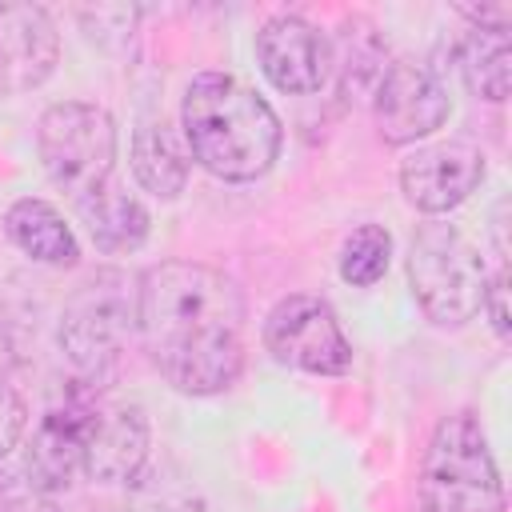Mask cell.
Masks as SVG:
<instances>
[{
  "instance_id": "1",
  "label": "cell",
  "mask_w": 512,
  "mask_h": 512,
  "mask_svg": "<svg viewBox=\"0 0 512 512\" xmlns=\"http://www.w3.org/2000/svg\"><path fill=\"white\" fill-rule=\"evenodd\" d=\"M136 332L184 396H216L244 372V296L200 260H164L136 280Z\"/></svg>"
},
{
  "instance_id": "2",
  "label": "cell",
  "mask_w": 512,
  "mask_h": 512,
  "mask_svg": "<svg viewBox=\"0 0 512 512\" xmlns=\"http://www.w3.org/2000/svg\"><path fill=\"white\" fill-rule=\"evenodd\" d=\"M180 132L192 160L232 184L264 176L280 156V116L228 72H200L180 100Z\"/></svg>"
},
{
  "instance_id": "3",
  "label": "cell",
  "mask_w": 512,
  "mask_h": 512,
  "mask_svg": "<svg viewBox=\"0 0 512 512\" xmlns=\"http://www.w3.org/2000/svg\"><path fill=\"white\" fill-rule=\"evenodd\" d=\"M420 512H504L500 468L488 448V432L476 412H448L416 472Z\"/></svg>"
},
{
  "instance_id": "4",
  "label": "cell",
  "mask_w": 512,
  "mask_h": 512,
  "mask_svg": "<svg viewBox=\"0 0 512 512\" xmlns=\"http://www.w3.org/2000/svg\"><path fill=\"white\" fill-rule=\"evenodd\" d=\"M408 284L420 312L436 328H460L484 304L488 268L480 248L456 224L428 220L408 248Z\"/></svg>"
},
{
  "instance_id": "5",
  "label": "cell",
  "mask_w": 512,
  "mask_h": 512,
  "mask_svg": "<svg viewBox=\"0 0 512 512\" xmlns=\"http://www.w3.org/2000/svg\"><path fill=\"white\" fill-rule=\"evenodd\" d=\"M136 332V284L120 268H104L84 280L60 316V352L88 384H100L128 336Z\"/></svg>"
},
{
  "instance_id": "6",
  "label": "cell",
  "mask_w": 512,
  "mask_h": 512,
  "mask_svg": "<svg viewBox=\"0 0 512 512\" xmlns=\"http://www.w3.org/2000/svg\"><path fill=\"white\" fill-rule=\"evenodd\" d=\"M36 152L56 188L84 200L112 180L116 168V120L84 100H60L40 112Z\"/></svg>"
},
{
  "instance_id": "7",
  "label": "cell",
  "mask_w": 512,
  "mask_h": 512,
  "mask_svg": "<svg viewBox=\"0 0 512 512\" xmlns=\"http://www.w3.org/2000/svg\"><path fill=\"white\" fill-rule=\"evenodd\" d=\"M264 348L272 360L312 376H340L352 368V344L336 320V308L308 292H292L272 304L264 316Z\"/></svg>"
},
{
  "instance_id": "8",
  "label": "cell",
  "mask_w": 512,
  "mask_h": 512,
  "mask_svg": "<svg viewBox=\"0 0 512 512\" xmlns=\"http://www.w3.org/2000/svg\"><path fill=\"white\" fill-rule=\"evenodd\" d=\"M484 152L468 140L420 144L400 160V192L424 216H444L460 208L484 184Z\"/></svg>"
},
{
  "instance_id": "9",
  "label": "cell",
  "mask_w": 512,
  "mask_h": 512,
  "mask_svg": "<svg viewBox=\"0 0 512 512\" xmlns=\"http://www.w3.org/2000/svg\"><path fill=\"white\" fill-rule=\"evenodd\" d=\"M452 104L432 68L416 60H392L372 92V116L384 144H416L448 120Z\"/></svg>"
},
{
  "instance_id": "10",
  "label": "cell",
  "mask_w": 512,
  "mask_h": 512,
  "mask_svg": "<svg viewBox=\"0 0 512 512\" xmlns=\"http://www.w3.org/2000/svg\"><path fill=\"white\" fill-rule=\"evenodd\" d=\"M256 60L272 88L288 96H312L332 80V44L304 16L280 12L256 32Z\"/></svg>"
},
{
  "instance_id": "11",
  "label": "cell",
  "mask_w": 512,
  "mask_h": 512,
  "mask_svg": "<svg viewBox=\"0 0 512 512\" xmlns=\"http://www.w3.org/2000/svg\"><path fill=\"white\" fill-rule=\"evenodd\" d=\"M148 416L136 404L88 400L84 420V476L96 484H128L148 460Z\"/></svg>"
},
{
  "instance_id": "12",
  "label": "cell",
  "mask_w": 512,
  "mask_h": 512,
  "mask_svg": "<svg viewBox=\"0 0 512 512\" xmlns=\"http://www.w3.org/2000/svg\"><path fill=\"white\" fill-rule=\"evenodd\" d=\"M88 400L76 396L40 416L32 428V440L24 448V476L32 492L56 496L68 492L84 476V420H88Z\"/></svg>"
},
{
  "instance_id": "13",
  "label": "cell",
  "mask_w": 512,
  "mask_h": 512,
  "mask_svg": "<svg viewBox=\"0 0 512 512\" xmlns=\"http://www.w3.org/2000/svg\"><path fill=\"white\" fill-rule=\"evenodd\" d=\"M60 60V36L44 8L0 4V96L40 88Z\"/></svg>"
},
{
  "instance_id": "14",
  "label": "cell",
  "mask_w": 512,
  "mask_h": 512,
  "mask_svg": "<svg viewBox=\"0 0 512 512\" xmlns=\"http://www.w3.org/2000/svg\"><path fill=\"white\" fill-rule=\"evenodd\" d=\"M132 176L144 192L160 196V200H176L188 184V168H192V152L184 144V132L172 128L168 120H144L132 132Z\"/></svg>"
},
{
  "instance_id": "15",
  "label": "cell",
  "mask_w": 512,
  "mask_h": 512,
  "mask_svg": "<svg viewBox=\"0 0 512 512\" xmlns=\"http://www.w3.org/2000/svg\"><path fill=\"white\" fill-rule=\"evenodd\" d=\"M80 224L88 228L92 244L100 252H136L148 240V208L116 180L100 184L84 200H76Z\"/></svg>"
},
{
  "instance_id": "16",
  "label": "cell",
  "mask_w": 512,
  "mask_h": 512,
  "mask_svg": "<svg viewBox=\"0 0 512 512\" xmlns=\"http://www.w3.org/2000/svg\"><path fill=\"white\" fill-rule=\"evenodd\" d=\"M4 236L32 256L36 264H52V268H72L80 260V244L72 236V228L64 224V216L40 200V196H20L16 204H8L4 212Z\"/></svg>"
},
{
  "instance_id": "17",
  "label": "cell",
  "mask_w": 512,
  "mask_h": 512,
  "mask_svg": "<svg viewBox=\"0 0 512 512\" xmlns=\"http://www.w3.org/2000/svg\"><path fill=\"white\" fill-rule=\"evenodd\" d=\"M332 44V76L340 96H372L380 76L388 72V44L380 36V28L368 16H348L340 20Z\"/></svg>"
},
{
  "instance_id": "18",
  "label": "cell",
  "mask_w": 512,
  "mask_h": 512,
  "mask_svg": "<svg viewBox=\"0 0 512 512\" xmlns=\"http://www.w3.org/2000/svg\"><path fill=\"white\" fill-rule=\"evenodd\" d=\"M460 76L472 96L500 104L508 96V76H512V36L508 28L496 24H468V32L456 44Z\"/></svg>"
},
{
  "instance_id": "19",
  "label": "cell",
  "mask_w": 512,
  "mask_h": 512,
  "mask_svg": "<svg viewBox=\"0 0 512 512\" xmlns=\"http://www.w3.org/2000/svg\"><path fill=\"white\" fill-rule=\"evenodd\" d=\"M392 260V236L380 224H360L340 248V280L352 288H372Z\"/></svg>"
},
{
  "instance_id": "20",
  "label": "cell",
  "mask_w": 512,
  "mask_h": 512,
  "mask_svg": "<svg viewBox=\"0 0 512 512\" xmlns=\"http://www.w3.org/2000/svg\"><path fill=\"white\" fill-rule=\"evenodd\" d=\"M24 428H28V408L20 392L0 380V456H8L24 440Z\"/></svg>"
},
{
  "instance_id": "21",
  "label": "cell",
  "mask_w": 512,
  "mask_h": 512,
  "mask_svg": "<svg viewBox=\"0 0 512 512\" xmlns=\"http://www.w3.org/2000/svg\"><path fill=\"white\" fill-rule=\"evenodd\" d=\"M480 312H488L492 328L500 340H508V268H500L496 276H488V288H484V304Z\"/></svg>"
},
{
  "instance_id": "22",
  "label": "cell",
  "mask_w": 512,
  "mask_h": 512,
  "mask_svg": "<svg viewBox=\"0 0 512 512\" xmlns=\"http://www.w3.org/2000/svg\"><path fill=\"white\" fill-rule=\"evenodd\" d=\"M0 512H64L52 496H44V492H16V496H4L0 500Z\"/></svg>"
},
{
  "instance_id": "23",
  "label": "cell",
  "mask_w": 512,
  "mask_h": 512,
  "mask_svg": "<svg viewBox=\"0 0 512 512\" xmlns=\"http://www.w3.org/2000/svg\"><path fill=\"white\" fill-rule=\"evenodd\" d=\"M12 364H16V348H12V332H8V324L0 320V380L12 372Z\"/></svg>"
}]
</instances>
